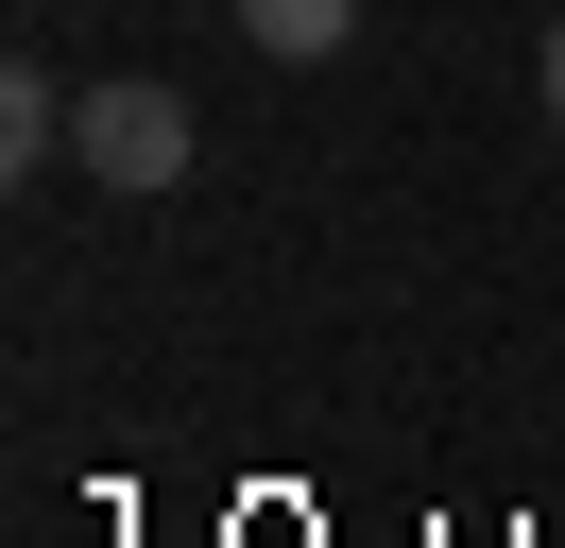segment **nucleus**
I'll use <instances>...</instances> for the list:
<instances>
[{
    "label": "nucleus",
    "instance_id": "nucleus-2",
    "mask_svg": "<svg viewBox=\"0 0 565 548\" xmlns=\"http://www.w3.org/2000/svg\"><path fill=\"white\" fill-rule=\"evenodd\" d=\"M241 34L309 68V52H343V34H360V0H241Z\"/></svg>",
    "mask_w": 565,
    "mask_h": 548
},
{
    "label": "nucleus",
    "instance_id": "nucleus-1",
    "mask_svg": "<svg viewBox=\"0 0 565 548\" xmlns=\"http://www.w3.org/2000/svg\"><path fill=\"white\" fill-rule=\"evenodd\" d=\"M70 155L104 171V189H172V171H189V103L172 86H86L70 103Z\"/></svg>",
    "mask_w": 565,
    "mask_h": 548
},
{
    "label": "nucleus",
    "instance_id": "nucleus-4",
    "mask_svg": "<svg viewBox=\"0 0 565 548\" xmlns=\"http://www.w3.org/2000/svg\"><path fill=\"white\" fill-rule=\"evenodd\" d=\"M548 120H565V18H548Z\"/></svg>",
    "mask_w": 565,
    "mask_h": 548
},
{
    "label": "nucleus",
    "instance_id": "nucleus-3",
    "mask_svg": "<svg viewBox=\"0 0 565 548\" xmlns=\"http://www.w3.org/2000/svg\"><path fill=\"white\" fill-rule=\"evenodd\" d=\"M70 137V103H52V68H0V155H52Z\"/></svg>",
    "mask_w": 565,
    "mask_h": 548
}]
</instances>
